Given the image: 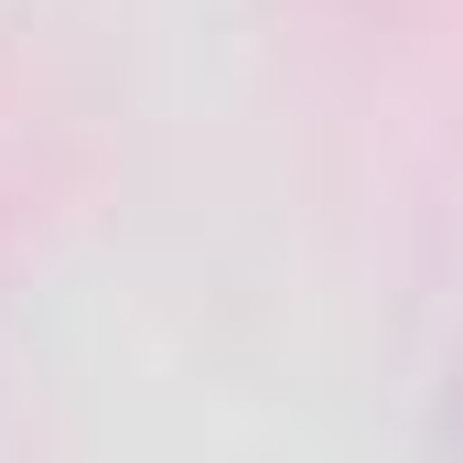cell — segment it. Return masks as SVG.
<instances>
[{
  "label": "cell",
  "mask_w": 463,
  "mask_h": 463,
  "mask_svg": "<svg viewBox=\"0 0 463 463\" xmlns=\"http://www.w3.org/2000/svg\"><path fill=\"white\" fill-rule=\"evenodd\" d=\"M431 463H463V335L442 355V388H431Z\"/></svg>",
  "instance_id": "1"
}]
</instances>
